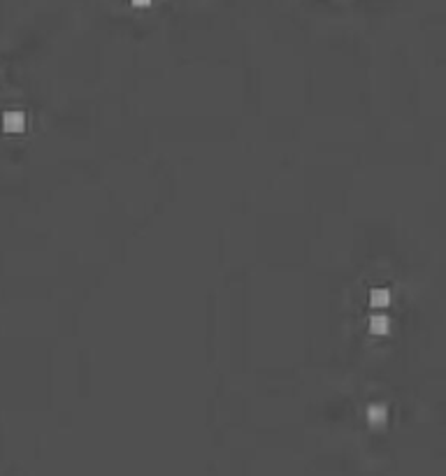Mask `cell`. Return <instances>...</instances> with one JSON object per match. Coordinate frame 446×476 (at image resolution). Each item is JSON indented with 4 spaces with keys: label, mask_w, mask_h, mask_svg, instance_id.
Segmentation results:
<instances>
[{
    "label": "cell",
    "mask_w": 446,
    "mask_h": 476,
    "mask_svg": "<svg viewBox=\"0 0 446 476\" xmlns=\"http://www.w3.org/2000/svg\"><path fill=\"white\" fill-rule=\"evenodd\" d=\"M3 128L7 133H21L26 128V116L19 110H10L3 114Z\"/></svg>",
    "instance_id": "6da1fadb"
},
{
    "label": "cell",
    "mask_w": 446,
    "mask_h": 476,
    "mask_svg": "<svg viewBox=\"0 0 446 476\" xmlns=\"http://www.w3.org/2000/svg\"><path fill=\"white\" fill-rule=\"evenodd\" d=\"M391 302H393V297L388 288H374L370 293V305L374 309H386V307H391Z\"/></svg>",
    "instance_id": "7a4b0ae2"
},
{
    "label": "cell",
    "mask_w": 446,
    "mask_h": 476,
    "mask_svg": "<svg viewBox=\"0 0 446 476\" xmlns=\"http://www.w3.org/2000/svg\"><path fill=\"white\" fill-rule=\"evenodd\" d=\"M391 330V318L386 314H376L370 318V332L372 335H388Z\"/></svg>",
    "instance_id": "3957f363"
},
{
    "label": "cell",
    "mask_w": 446,
    "mask_h": 476,
    "mask_svg": "<svg viewBox=\"0 0 446 476\" xmlns=\"http://www.w3.org/2000/svg\"><path fill=\"white\" fill-rule=\"evenodd\" d=\"M381 416H386V409L381 404H374V406H370V418L374 421V418H381Z\"/></svg>",
    "instance_id": "277c9868"
},
{
    "label": "cell",
    "mask_w": 446,
    "mask_h": 476,
    "mask_svg": "<svg viewBox=\"0 0 446 476\" xmlns=\"http://www.w3.org/2000/svg\"><path fill=\"white\" fill-rule=\"evenodd\" d=\"M131 3H133L135 7H149V5H151V0H131Z\"/></svg>",
    "instance_id": "5b68a950"
}]
</instances>
